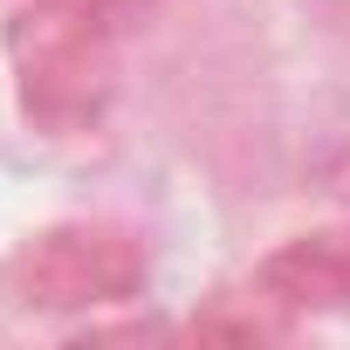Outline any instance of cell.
I'll use <instances>...</instances> for the list:
<instances>
[{"label":"cell","mask_w":350,"mask_h":350,"mask_svg":"<svg viewBox=\"0 0 350 350\" xmlns=\"http://www.w3.org/2000/svg\"><path fill=\"white\" fill-rule=\"evenodd\" d=\"M247 288L275 316H336V323H350V220L302 227V234L275 241L254 261Z\"/></svg>","instance_id":"3957f363"},{"label":"cell","mask_w":350,"mask_h":350,"mask_svg":"<svg viewBox=\"0 0 350 350\" xmlns=\"http://www.w3.org/2000/svg\"><path fill=\"white\" fill-rule=\"evenodd\" d=\"M151 247L117 220H49L0 254V309L14 316H96L137 302Z\"/></svg>","instance_id":"7a4b0ae2"},{"label":"cell","mask_w":350,"mask_h":350,"mask_svg":"<svg viewBox=\"0 0 350 350\" xmlns=\"http://www.w3.org/2000/svg\"><path fill=\"white\" fill-rule=\"evenodd\" d=\"M0 55H8L21 124L42 137L103 131L124 90V55L103 0H14L0 28Z\"/></svg>","instance_id":"6da1fadb"}]
</instances>
